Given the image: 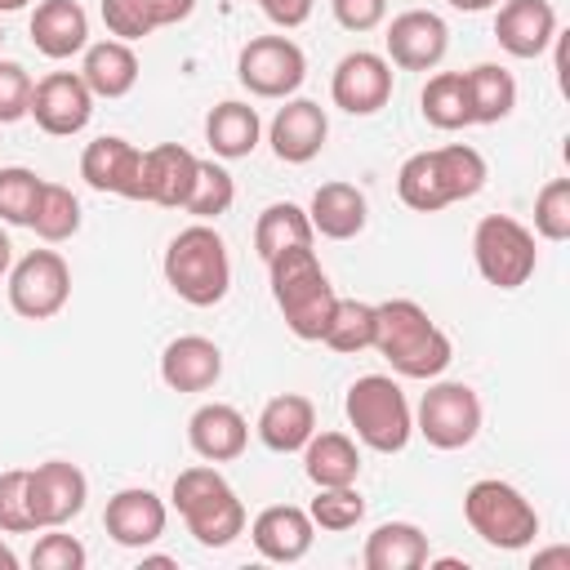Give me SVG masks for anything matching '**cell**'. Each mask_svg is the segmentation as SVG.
<instances>
[{
    "mask_svg": "<svg viewBox=\"0 0 570 570\" xmlns=\"http://www.w3.org/2000/svg\"><path fill=\"white\" fill-rule=\"evenodd\" d=\"M71 298V267L58 249H31L9 267V307L22 321H49Z\"/></svg>",
    "mask_w": 570,
    "mask_h": 570,
    "instance_id": "obj_9",
    "label": "cell"
},
{
    "mask_svg": "<svg viewBox=\"0 0 570 570\" xmlns=\"http://www.w3.org/2000/svg\"><path fill=\"white\" fill-rule=\"evenodd\" d=\"M174 508L200 548H227L245 534V503L214 463H196L174 476Z\"/></svg>",
    "mask_w": 570,
    "mask_h": 570,
    "instance_id": "obj_3",
    "label": "cell"
},
{
    "mask_svg": "<svg viewBox=\"0 0 570 570\" xmlns=\"http://www.w3.org/2000/svg\"><path fill=\"white\" fill-rule=\"evenodd\" d=\"M307 218H312V232H321L325 240H352L365 232L370 200L356 183H321L312 191Z\"/></svg>",
    "mask_w": 570,
    "mask_h": 570,
    "instance_id": "obj_23",
    "label": "cell"
},
{
    "mask_svg": "<svg viewBox=\"0 0 570 570\" xmlns=\"http://www.w3.org/2000/svg\"><path fill=\"white\" fill-rule=\"evenodd\" d=\"M13 267V245H9V232L0 227V276Z\"/></svg>",
    "mask_w": 570,
    "mask_h": 570,
    "instance_id": "obj_49",
    "label": "cell"
},
{
    "mask_svg": "<svg viewBox=\"0 0 570 570\" xmlns=\"http://www.w3.org/2000/svg\"><path fill=\"white\" fill-rule=\"evenodd\" d=\"M472 258H476V272L485 285L521 289L539 267L534 232L512 214H485L472 232Z\"/></svg>",
    "mask_w": 570,
    "mask_h": 570,
    "instance_id": "obj_7",
    "label": "cell"
},
{
    "mask_svg": "<svg viewBox=\"0 0 570 570\" xmlns=\"http://www.w3.org/2000/svg\"><path fill=\"white\" fill-rule=\"evenodd\" d=\"M31 45L53 62L80 53L89 45V13L76 0H40L31 13Z\"/></svg>",
    "mask_w": 570,
    "mask_h": 570,
    "instance_id": "obj_24",
    "label": "cell"
},
{
    "mask_svg": "<svg viewBox=\"0 0 570 570\" xmlns=\"http://www.w3.org/2000/svg\"><path fill=\"white\" fill-rule=\"evenodd\" d=\"M0 570H18V552L4 539H0Z\"/></svg>",
    "mask_w": 570,
    "mask_h": 570,
    "instance_id": "obj_51",
    "label": "cell"
},
{
    "mask_svg": "<svg viewBox=\"0 0 570 570\" xmlns=\"http://www.w3.org/2000/svg\"><path fill=\"white\" fill-rule=\"evenodd\" d=\"M31 508H27V472L9 468L0 472V534H31Z\"/></svg>",
    "mask_w": 570,
    "mask_h": 570,
    "instance_id": "obj_42",
    "label": "cell"
},
{
    "mask_svg": "<svg viewBox=\"0 0 570 570\" xmlns=\"http://www.w3.org/2000/svg\"><path fill=\"white\" fill-rule=\"evenodd\" d=\"M432 156H436V169H441V183H445L450 205L454 200H472L485 187V156L476 147L445 142V147H432Z\"/></svg>",
    "mask_w": 570,
    "mask_h": 570,
    "instance_id": "obj_36",
    "label": "cell"
},
{
    "mask_svg": "<svg viewBox=\"0 0 570 570\" xmlns=\"http://www.w3.org/2000/svg\"><path fill=\"white\" fill-rule=\"evenodd\" d=\"M0 45H4V31H0Z\"/></svg>",
    "mask_w": 570,
    "mask_h": 570,
    "instance_id": "obj_54",
    "label": "cell"
},
{
    "mask_svg": "<svg viewBox=\"0 0 570 570\" xmlns=\"http://www.w3.org/2000/svg\"><path fill=\"white\" fill-rule=\"evenodd\" d=\"M196 178V156L178 142H156L142 151V169H138V200L147 205H165V209H183L187 191Z\"/></svg>",
    "mask_w": 570,
    "mask_h": 570,
    "instance_id": "obj_20",
    "label": "cell"
},
{
    "mask_svg": "<svg viewBox=\"0 0 570 570\" xmlns=\"http://www.w3.org/2000/svg\"><path fill=\"white\" fill-rule=\"evenodd\" d=\"M534 232L543 240H570V178H548L534 196Z\"/></svg>",
    "mask_w": 570,
    "mask_h": 570,
    "instance_id": "obj_40",
    "label": "cell"
},
{
    "mask_svg": "<svg viewBox=\"0 0 570 570\" xmlns=\"http://www.w3.org/2000/svg\"><path fill=\"white\" fill-rule=\"evenodd\" d=\"M134 4L142 9V18L151 27H174V22L191 18V9H196V0H134Z\"/></svg>",
    "mask_w": 570,
    "mask_h": 570,
    "instance_id": "obj_47",
    "label": "cell"
},
{
    "mask_svg": "<svg viewBox=\"0 0 570 570\" xmlns=\"http://www.w3.org/2000/svg\"><path fill=\"white\" fill-rule=\"evenodd\" d=\"M374 352L401 379H441L454 361L450 334L414 298L374 303Z\"/></svg>",
    "mask_w": 570,
    "mask_h": 570,
    "instance_id": "obj_1",
    "label": "cell"
},
{
    "mask_svg": "<svg viewBox=\"0 0 570 570\" xmlns=\"http://www.w3.org/2000/svg\"><path fill=\"white\" fill-rule=\"evenodd\" d=\"M316 432V405L303 392H281L258 410V441L272 454H298Z\"/></svg>",
    "mask_w": 570,
    "mask_h": 570,
    "instance_id": "obj_25",
    "label": "cell"
},
{
    "mask_svg": "<svg viewBox=\"0 0 570 570\" xmlns=\"http://www.w3.org/2000/svg\"><path fill=\"white\" fill-rule=\"evenodd\" d=\"M85 499H89V481L67 459H49V463L27 472V508H31L36 530L67 525L71 517L85 512Z\"/></svg>",
    "mask_w": 570,
    "mask_h": 570,
    "instance_id": "obj_11",
    "label": "cell"
},
{
    "mask_svg": "<svg viewBox=\"0 0 570 570\" xmlns=\"http://www.w3.org/2000/svg\"><path fill=\"white\" fill-rule=\"evenodd\" d=\"M468 76V107H472V125H499L512 116L517 107V80L508 67L499 62H476Z\"/></svg>",
    "mask_w": 570,
    "mask_h": 570,
    "instance_id": "obj_30",
    "label": "cell"
},
{
    "mask_svg": "<svg viewBox=\"0 0 570 570\" xmlns=\"http://www.w3.org/2000/svg\"><path fill=\"white\" fill-rule=\"evenodd\" d=\"M494 40L512 58H539L557 40V9L548 0H499Z\"/></svg>",
    "mask_w": 570,
    "mask_h": 570,
    "instance_id": "obj_19",
    "label": "cell"
},
{
    "mask_svg": "<svg viewBox=\"0 0 570 570\" xmlns=\"http://www.w3.org/2000/svg\"><path fill=\"white\" fill-rule=\"evenodd\" d=\"M27 116H31L45 134L71 138V134H80V129L89 125V116H94V94H89V85L80 80V71H49L45 80L31 85V107H27Z\"/></svg>",
    "mask_w": 570,
    "mask_h": 570,
    "instance_id": "obj_12",
    "label": "cell"
},
{
    "mask_svg": "<svg viewBox=\"0 0 570 570\" xmlns=\"http://www.w3.org/2000/svg\"><path fill=\"white\" fill-rule=\"evenodd\" d=\"M85 543L76 534H62V525H49V534H40L31 548V570H85Z\"/></svg>",
    "mask_w": 570,
    "mask_h": 570,
    "instance_id": "obj_41",
    "label": "cell"
},
{
    "mask_svg": "<svg viewBox=\"0 0 570 570\" xmlns=\"http://www.w3.org/2000/svg\"><path fill=\"white\" fill-rule=\"evenodd\" d=\"M232 200H236L232 174H227L223 165H214V160H196V178H191V191H187L183 209H187L196 223H209V218L227 214Z\"/></svg>",
    "mask_w": 570,
    "mask_h": 570,
    "instance_id": "obj_37",
    "label": "cell"
},
{
    "mask_svg": "<svg viewBox=\"0 0 570 570\" xmlns=\"http://www.w3.org/2000/svg\"><path fill=\"white\" fill-rule=\"evenodd\" d=\"M330 98L347 116H374V111H383L387 98H392V62L383 53H370V49L343 53L338 67H334V76H330Z\"/></svg>",
    "mask_w": 570,
    "mask_h": 570,
    "instance_id": "obj_13",
    "label": "cell"
},
{
    "mask_svg": "<svg viewBox=\"0 0 570 570\" xmlns=\"http://www.w3.org/2000/svg\"><path fill=\"white\" fill-rule=\"evenodd\" d=\"M80 80L89 85L94 98H125L138 85V53L125 40H98L85 45Z\"/></svg>",
    "mask_w": 570,
    "mask_h": 570,
    "instance_id": "obj_27",
    "label": "cell"
},
{
    "mask_svg": "<svg viewBox=\"0 0 570 570\" xmlns=\"http://www.w3.org/2000/svg\"><path fill=\"white\" fill-rule=\"evenodd\" d=\"M187 441L191 450L205 459V463H232L245 454L249 445V423L236 405H223V401H209L200 405L191 419H187Z\"/></svg>",
    "mask_w": 570,
    "mask_h": 570,
    "instance_id": "obj_22",
    "label": "cell"
},
{
    "mask_svg": "<svg viewBox=\"0 0 570 570\" xmlns=\"http://www.w3.org/2000/svg\"><path fill=\"white\" fill-rule=\"evenodd\" d=\"M249 539L258 548L263 561H276V566H294L307 557L312 539H316V525L307 517V508H294V503H272L254 517L249 525Z\"/></svg>",
    "mask_w": 570,
    "mask_h": 570,
    "instance_id": "obj_18",
    "label": "cell"
},
{
    "mask_svg": "<svg viewBox=\"0 0 570 570\" xmlns=\"http://www.w3.org/2000/svg\"><path fill=\"white\" fill-rule=\"evenodd\" d=\"M414 428L423 432V441L432 450H463V445H472L476 432H481V396H476V387L454 383V379L432 383L423 392V401H419Z\"/></svg>",
    "mask_w": 570,
    "mask_h": 570,
    "instance_id": "obj_8",
    "label": "cell"
},
{
    "mask_svg": "<svg viewBox=\"0 0 570 570\" xmlns=\"http://www.w3.org/2000/svg\"><path fill=\"white\" fill-rule=\"evenodd\" d=\"M396 196H401V205H410L414 214H436V209L450 205L432 151H414V156L401 160V169H396Z\"/></svg>",
    "mask_w": 570,
    "mask_h": 570,
    "instance_id": "obj_33",
    "label": "cell"
},
{
    "mask_svg": "<svg viewBox=\"0 0 570 570\" xmlns=\"http://www.w3.org/2000/svg\"><path fill=\"white\" fill-rule=\"evenodd\" d=\"M165 285L191 303V307H214L227 298L232 289V258H227V240L209 227V223H191L183 227L169 249H165Z\"/></svg>",
    "mask_w": 570,
    "mask_h": 570,
    "instance_id": "obj_4",
    "label": "cell"
},
{
    "mask_svg": "<svg viewBox=\"0 0 570 570\" xmlns=\"http://www.w3.org/2000/svg\"><path fill=\"white\" fill-rule=\"evenodd\" d=\"M321 343L334 347V352H343V356H356V352L374 347V303L338 298L334 312H330V325H325Z\"/></svg>",
    "mask_w": 570,
    "mask_h": 570,
    "instance_id": "obj_35",
    "label": "cell"
},
{
    "mask_svg": "<svg viewBox=\"0 0 570 570\" xmlns=\"http://www.w3.org/2000/svg\"><path fill=\"white\" fill-rule=\"evenodd\" d=\"M258 138H263V120H258V111L249 102L227 98V102L209 107V116H205V142H209L214 156L240 160V156H249L258 147Z\"/></svg>",
    "mask_w": 570,
    "mask_h": 570,
    "instance_id": "obj_28",
    "label": "cell"
},
{
    "mask_svg": "<svg viewBox=\"0 0 570 570\" xmlns=\"http://www.w3.org/2000/svg\"><path fill=\"white\" fill-rule=\"evenodd\" d=\"M267 281H272V298L285 316V330L303 343H321L338 294H334L321 258L312 254V245H294V249H281L276 258H267Z\"/></svg>",
    "mask_w": 570,
    "mask_h": 570,
    "instance_id": "obj_2",
    "label": "cell"
},
{
    "mask_svg": "<svg viewBox=\"0 0 570 570\" xmlns=\"http://www.w3.org/2000/svg\"><path fill=\"white\" fill-rule=\"evenodd\" d=\"M330 9L343 31H374L387 18V0H330Z\"/></svg>",
    "mask_w": 570,
    "mask_h": 570,
    "instance_id": "obj_45",
    "label": "cell"
},
{
    "mask_svg": "<svg viewBox=\"0 0 570 570\" xmlns=\"http://www.w3.org/2000/svg\"><path fill=\"white\" fill-rule=\"evenodd\" d=\"M223 379V352L205 334H178L160 352V383L169 392H209Z\"/></svg>",
    "mask_w": 570,
    "mask_h": 570,
    "instance_id": "obj_21",
    "label": "cell"
},
{
    "mask_svg": "<svg viewBox=\"0 0 570 570\" xmlns=\"http://www.w3.org/2000/svg\"><path fill=\"white\" fill-rule=\"evenodd\" d=\"M312 525L330 530V534H343V530H356L361 517H365V499L356 485H316V499L307 508Z\"/></svg>",
    "mask_w": 570,
    "mask_h": 570,
    "instance_id": "obj_38",
    "label": "cell"
},
{
    "mask_svg": "<svg viewBox=\"0 0 570 570\" xmlns=\"http://www.w3.org/2000/svg\"><path fill=\"white\" fill-rule=\"evenodd\" d=\"M530 570H570V548H566V543H557V548H543V552H534Z\"/></svg>",
    "mask_w": 570,
    "mask_h": 570,
    "instance_id": "obj_48",
    "label": "cell"
},
{
    "mask_svg": "<svg viewBox=\"0 0 570 570\" xmlns=\"http://www.w3.org/2000/svg\"><path fill=\"white\" fill-rule=\"evenodd\" d=\"M325 138H330V116L312 98H289L267 125V142L285 165H307L312 156H321Z\"/></svg>",
    "mask_w": 570,
    "mask_h": 570,
    "instance_id": "obj_15",
    "label": "cell"
},
{
    "mask_svg": "<svg viewBox=\"0 0 570 570\" xmlns=\"http://www.w3.org/2000/svg\"><path fill=\"white\" fill-rule=\"evenodd\" d=\"M454 9H463V13H481V9H494L499 0H450Z\"/></svg>",
    "mask_w": 570,
    "mask_h": 570,
    "instance_id": "obj_50",
    "label": "cell"
},
{
    "mask_svg": "<svg viewBox=\"0 0 570 570\" xmlns=\"http://www.w3.org/2000/svg\"><path fill=\"white\" fill-rule=\"evenodd\" d=\"M312 218H307V209L303 205H294V200H272L263 214H258V223H254V249H258V258L267 263V258H276L281 249H294V245H312Z\"/></svg>",
    "mask_w": 570,
    "mask_h": 570,
    "instance_id": "obj_31",
    "label": "cell"
},
{
    "mask_svg": "<svg viewBox=\"0 0 570 570\" xmlns=\"http://www.w3.org/2000/svg\"><path fill=\"white\" fill-rule=\"evenodd\" d=\"M463 521L472 525V534L481 543H490L499 552L530 548L534 534H539L534 503L517 485H508L499 476H481V481L468 485V494H463Z\"/></svg>",
    "mask_w": 570,
    "mask_h": 570,
    "instance_id": "obj_6",
    "label": "cell"
},
{
    "mask_svg": "<svg viewBox=\"0 0 570 570\" xmlns=\"http://www.w3.org/2000/svg\"><path fill=\"white\" fill-rule=\"evenodd\" d=\"M27 0H0V13H13V9H22Z\"/></svg>",
    "mask_w": 570,
    "mask_h": 570,
    "instance_id": "obj_53",
    "label": "cell"
},
{
    "mask_svg": "<svg viewBox=\"0 0 570 570\" xmlns=\"http://www.w3.org/2000/svg\"><path fill=\"white\" fill-rule=\"evenodd\" d=\"M387 62L401 71H432L450 49V27L432 9H405L387 22Z\"/></svg>",
    "mask_w": 570,
    "mask_h": 570,
    "instance_id": "obj_14",
    "label": "cell"
},
{
    "mask_svg": "<svg viewBox=\"0 0 570 570\" xmlns=\"http://www.w3.org/2000/svg\"><path fill=\"white\" fill-rule=\"evenodd\" d=\"M428 534L414 525V521H383L370 530L365 548H361V561L365 570H419L428 566Z\"/></svg>",
    "mask_w": 570,
    "mask_h": 570,
    "instance_id": "obj_26",
    "label": "cell"
},
{
    "mask_svg": "<svg viewBox=\"0 0 570 570\" xmlns=\"http://www.w3.org/2000/svg\"><path fill=\"white\" fill-rule=\"evenodd\" d=\"M40 174L27 169V165H4L0 169V223L9 227H27L31 223V209H36V196H40Z\"/></svg>",
    "mask_w": 570,
    "mask_h": 570,
    "instance_id": "obj_39",
    "label": "cell"
},
{
    "mask_svg": "<svg viewBox=\"0 0 570 570\" xmlns=\"http://www.w3.org/2000/svg\"><path fill=\"white\" fill-rule=\"evenodd\" d=\"M303 472L312 485H356L361 450L347 432H312L303 445Z\"/></svg>",
    "mask_w": 570,
    "mask_h": 570,
    "instance_id": "obj_29",
    "label": "cell"
},
{
    "mask_svg": "<svg viewBox=\"0 0 570 570\" xmlns=\"http://www.w3.org/2000/svg\"><path fill=\"white\" fill-rule=\"evenodd\" d=\"M45 245H58V240H71L80 232V200L71 187L62 183H40V196H36V209H31V223H27Z\"/></svg>",
    "mask_w": 570,
    "mask_h": 570,
    "instance_id": "obj_34",
    "label": "cell"
},
{
    "mask_svg": "<svg viewBox=\"0 0 570 570\" xmlns=\"http://www.w3.org/2000/svg\"><path fill=\"white\" fill-rule=\"evenodd\" d=\"M31 85H36V80L27 76L22 62L0 58V125H13V120L27 116V107H31Z\"/></svg>",
    "mask_w": 570,
    "mask_h": 570,
    "instance_id": "obj_43",
    "label": "cell"
},
{
    "mask_svg": "<svg viewBox=\"0 0 570 570\" xmlns=\"http://www.w3.org/2000/svg\"><path fill=\"white\" fill-rule=\"evenodd\" d=\"M419 107H423V120L432 129H463L472 125V107H468V76L463 71H436L428 76L423 94H419Z\"/></svg>",
    "mask_w": 570,
    "mask_h": 570,
    "instance_id": "obj_32",
    "label": "cell"
},
{
    "mask_svg": "<svg viewBox=\"0 0 570 570\" xmlns=\"http://www.w3.org/2000/svg\"><path fill=\"white\" fill-rule=\"evenodd\" d=\"M436 566H441V570H468V566H463V561H459V557H441V561H436Z\"/></svg>",
    "mask_w": 570,
    "mask_h": 570,
    "instance_id": "obj_52",
    "label": "cell"
},
{
    "mask_svg": "<svg viewBox=\"0 0 570 570\" xmlns=\"http://www.w3.org/2000/svg\"><path fill=\"white\" fill-rule=\"evenodd\" d=\"M165 521H169L165 499L151 494L147 485H125L102 508V530L120 548H147V543H156L165 534Z\"/></svg>",
    "mask_w": 570,
    "mask_h": 570,
    "instance_id": "obj_16",
    "label": "cell"
},
{
    "mask_svg": "<svg viewBox=\"0 0 570 570\" xmlns=\"http://www.w3.org/2000/svg\"><path fill=\"white\" fill-rule=\"evenodd\" d=\"M307 76V58L289 36H254L236 53V80L254 98H289Z\"/></svg>",
    "mask_w": 570,
    "mask_h": 570,
    "instance_id": "obj_10",
    "label": "cell"
},
{
    "mask_svg": "<svg viewBox=\"0 0 570 570\" xmlns=\"http://www.w3.org/2000/svg\"><path fill=\"white\" fill-rule=\"evenodd\" d=\"M343 414H347L356 441L370 445V450H379V454L405 450V441L414 432L410 401H405L401 383L387 379V374H361L347 387V396H343Z\"/></svg>",
    "mask_w": 570,
    "mask_h": 570,
    "instance_id": "obj_5",
    "label": "cell"
},
{
    "mask_svg": "<svg viewBox=\"0 0 570 570\" xmlns=\"http://www.w3.org/2000/svg\"><path fill=\"white\" fill-rule=\"evenodd\" d=\"M138 169H142V151L120 134H102L80 151V178L94 191L138 200Z\"/></svg>",
    "mask_w": 570,
    "mask_h": 570,
    "instance_id": "obj_17",
    "label": "cell"
},
{
    "mask_svg": "<svg viewBox=\"0 0 570 570\" xmlns=\"http://www.w3.org/2000/svg\"><path fill=\"white\" fill-rule=\"evenodd\" d=\"M102 22H107V31H111L116 40H125V45H134V40H142V36L156 31V27L142 18V9H138L134 0H102Z\"/></svg>",
    "mask_w": 570,
    "mask_h": 570,
    "instance_id": "obj_44",
    "label": "cell"
},
{
    "mask_svg": "<svg viewBox=\"0 0 570 570\" xmlns=\"http://www.w3.org/2000/svg\"><path fill=\"white\" fill-rule=\"evenodd\" d=\"M254 4L267 13V22L294 31V27H303V22L312 18V4H316V0H254Z\"/></svg>",
    "mask_w": 570,
    "mask_h": 570,
    "instance_id": "obj_46",
    "label": "cell"
}]
</instances>
